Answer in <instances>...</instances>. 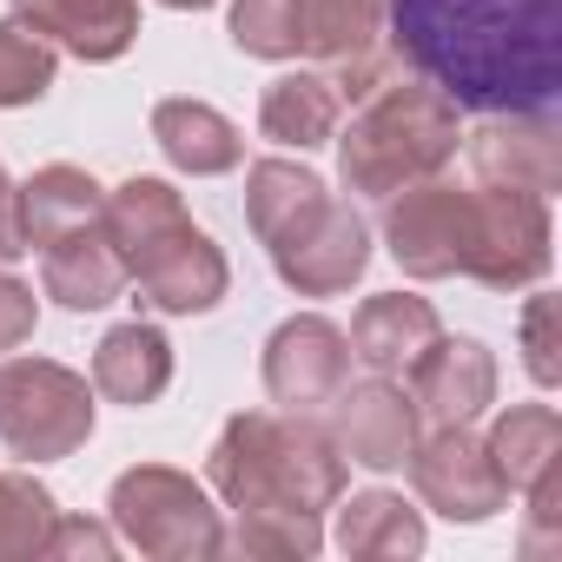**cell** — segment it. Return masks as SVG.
Here are the masks:
<instances>
[{
    "label": "cell",
    "mask_w": 562,
    "mask_h": 562,
    "mask_svg": "<svg viewBox=\"0 0 562 562\" xmlns=\"http://www.w3.org/2000/svg\"><path fill=\"white\" fill-rule=\"evenodd\" d=\"M338 113H345V100H338L331 74H318V67L278 74V80L258 93V133H265L271 146H292V153H318V146H331Z\"/></svg>",
    "instance_id": "44dd1931"
},
{
    "label": "cell",
    "mask_w": 562,
    "mask_h": 562,
    "mask_svg": "<svg viewBox=\"0 0 562 562\" xmlns=\"http://www.w3.org/2000/svg\"><path fill=\"white\" fill-rule=\"evenodd\" d=\"M225 549L271 555V562H312L325 549V516H232Z\"/></svg>",
    "instance_id": "83f0119b"
},
{
    "label": "cell",
    "mask_w": 562,
    "mask_h": 562,
    "mask_svg": "<svg viewBox=\"0 0 562 562\" xmlns=\"http://www.w3.org/2000/svg\"><path fill=\"white\" fill-rule=\"evenodd\" d=\"M100 212H106V186L87 166H67V159L41 166L27 186H14V218H21V245L27 251L67 238L80 225H100Z\"/></svg>",
    "instance_id": "d6986e66"
},
{
    "label": "cell",
    "mask_w": 562,
    "mask_h": 562,
    "mask_svg": "<svg viewBox=\"0 0 562 562\" xmlns=\"http://www.w3.org/2000/svg\"><path fill=\"white\" fill-rule=\"evenodd\" d=\"M529 522H522V555H542L549 542H555V522H562V463L555 470H542L529 490Z\"/></svg>",
    "instance_id": "f546056e"
},
{
    "label": "cell",
    "mask_w": 562,
    "mask_h": 562,
    "mask_svg": "<svg viewBox=\"0 0 562 562\" xmlns=\"http://www.w3.org/2000/svg\"><path fill=\"white\" fill-rule=\"evenodd\" d=\"M476 186H516V192H562V120L542 113H483L476 133H463Z\"/></svg>",
    "instance_id": "5bb4252c"
},
{
    "label": "cell",
    "mask_w": 562,
    "mask_h": 562,
    "mask_svg": "<svg viewBox=\"0 0 562 562\" xmlns=\"http://www.w3.org/2000/svg\"><path fill=\"white\" fill-rule=\"evenodd\" d=\"M106 522L126 549L153 555V562H205L225 555V522L205 496V483H192L172 463H133L113 476L106 490Z\"/></svg>",
    "instance_id": "8992f818"
},
{
    "label": "cell",
    "mask_w": 562,
    "mask_h": 562,
    "mask_svg": "<svg viewBox=\"0 0 562 562\" xmlns=\"http://www.w3.org/2000/svg\"><path fill=\"white\" fill-rule=\"evenodd\" d=\"M404 470H411L424 509H437L443 522H490L509 503V490H503V476L470 424H430V437L417 430Z\"/></svg>",
    "instance_id": "9c48e42d"
},
{
    "label": "cell",
    "mask_w": 562,
    "mask_h": 562,
    "mask_svg": "<svg viewBox=\"0 0 562 562\" xmlns=\"http://www.w3.org/2000/svg\"><path fill=\"white\" fill-rule=\"evenodd\" d=\"M443 331V318H437V305L430 299H417V292H371L364 305H358V318H351V358L364 364V371H384V378H404L411 364H417V351L430 345Z\"/></svg>",
    "instance_id": "e0dca14e"
},
{
    "label": "cell",
    "mask_w": 562,
    "mask_h": 562,
    "mask_svg": "<svg viewBox=\"0 0 562 562\" xmlns=\"http://www.w3.org/2000/svg\"><path fill=\"white\" fill-rule=\"evenodd\" d=\"M54 74H60V47L54 41H41L27 21H0V113L47 100Z\"/></svg>",
    "instance_id": "4316f807"
},
{
    "label": "cell",
    "mask_w": 562,
    "mask_h": 562,
    "mask_svg": "<svg viewBox=\"0 0 562 562\" xmlns=\"http://www.w3.org/2000/svg\"><path fill=\"white\" fill-rule=\"evenodd\" d=\"M384 8L391 0H305V54L325 60L338 100H364L404 67L384 47Z\"/></svg>",
    "instance_id": "7c38bea8"
},
{
    "label": "cell",
    "mask_w": 562,
    "mask_h": 562,
    "mask_svg": "<svg viewBox=\"0 0 562 562\" xmlns=\"http://www.w3.org/2000/svg\"><path fill=\"white\" fill-rule=\"evenodd\" d=\"M166 384H172V345H166L159 325L133 318V325H113L93 345V397L146 411V404L166 397Z\"/></svg>",
    "instance_id": "ffe728a7"
},
{
    "label": "cell",
    "mask_w": 562,
    "mask_h": 562,
    "mask_svg": "<svg viewBox=\"0 0 562 562\" xmlns=\"http://www.w3.org/2000/svg\"><path fill=\"white\" fill-rule=\"evenodd\" d=\"M483 450H490V463H496L503 490H509V496H522L542 470H555V463H562V417H555L549 404H509V411H496V424H490Z\"/></svg>",
    "instance_id": "cb8c5ba5"
},
{
    "label": "cell",
    "mask_w": 562,
    "mask_h": 562,
    "mask_svg": "<svg viewBox=\"0 0 562 562\" xmlns=\"http://www.w3.org/2000/svg\"><path fill=\"white\" fill-rule=\"evenodd\" d=\"M93 437V384L60 358H0V443L60 463Z\"/></svg>",
    "instance_id": "52a82bcc"
},
{
    "label": "cell",
    "mask_w": 562,
    "mask_h": 562,
    "mask_svg": "<svg viewBox=\"0 0 562 562\" xmlns=\"http://www.w3.org/2000/svg\"><path fill=\"white\" fill-rule=\"evenodd\" d=\"M338 139V179L351 199H391L430 172H443L463 146V120L457 106L417 80V74H397L384 80L378 93L358 100L351 126L331 133Z\"/></svg>",
    "instance_id": "5b68a950"
},
{
    "label": "cell",
    "mask_w": 562,
    "mask_h": 562,
    "mask_svg": "<svg viewBox=\"0 0 562 562\" xmlns=\"http://www.w3.org/2000/svg\"><path fill=\"white\" fill-rule=\"evenodd\" d=\"M113 549H120L113 522H87V516H54V529H47V549H41V555H93V562H106Z\"/></svg>",
    "instance_id": "1f68e13d"
},
{
    "label": "cell",
    "mask_w": 562,
    "mask_h": 562,
    "mask_svg": "<svg viewBox=\"0 0 562 562\" xmlns=\"http://www.w3.org/2000/svg\"><path fill=\"white\" fill-rule=\"evenodd\" d=\"M245 218L271 251V271L299 299H345L371 271V225L299 159L245 166Z\"/></svg>",
    "instance_id": "7a4b0ae2"
},
{
    "label": "cell",
    "mask_w": 562,
    "mask_h": 562,
    "mask_svg": "<svg viewBox=\"0 0 562 562\" xmlns=\"http://www.w3.org/2000/svg\"><path fill=\"white\" fill-rule=\"evenodd\" d=\"M27 245H21V218H14V179L0 166V265H14Z\"/></svg>",
    "instance_id": "d6a6232c"
},
{
    "label": "cell",
    "mask_w": 562,
    "mask_h": 562,
    "mask_svg": "<svg viewBox=\"0 0 562 562\" xmlns=\"http://www.w3.org/2000/svg\"><path fill=\"white\" fill-rule=\"evenodd\" d=\"M120 265H126V285H139V305L166 312V318H199L225 299L232 285V265L225 251L192 225L186 199L153 179V172H133L106 192V212H100Z\"/></svg>",
    "instance_id": "277c9868"
},
{
    "label": "cell",
    "mask_w": 562,
    "mask_h": 562,
    "mask_svg": "<svg viewBox=\"0 0 562 562\" xmlns=\"http://www.w3.org/2000/svg\"><path fill=\"white\" fill-rule=\"evenodd\" d=\"M345 470L331 430L292 411H238L205 450V483L232 516H325Z\"/></svg>",
    "instance_id": "3957f363"
},
{
    "label": "cell",
    "mask_w": 562,
    "mask_h": 562,
    "mask_svg": "<svg viewBox=\"0 0 562 562\" xmlns=\"http://www.w3.org/2000/svg\"><path fill=\"white\" fill-rule=\"evenodd\" d=\"M404 378H411L404 391L417 404V424H476L496 404V351L483 338L437 331Z\"/></svg>",
    "instance_id": "9a60e30c"
},
{
    "label": "cell",
    "mask_w": 562,
    "mask_h": 562,
    "mask_svg": "<svg viewBox=\"0 0 562 562\" xmlns=\"http://www.w3.org/2000/svg\"><path fill=\"white\" fill-rule=\"evenodd\" d=\"M549 199L516 186H476V251L470 271L490 292H529L549 271Z\"/></svg>",
    "instance_id": "30bf717a"
},
{
    "label": "cell",
    "mask_w": 562,
    "mask_h": 562,
    "mask_svg": "<svg viewBox=\"0 0 562 562\" xmlns=\"http://www.w3.org/2000/svg\"><path fill=\"white\" fill-rule=\"evenodd\" d=\"M555 318H562V305H555V292H536L529 305H522V364H529V378L542 384V391H555L562 384V338H555Z\"/></svg>",
    "instance_id": "f1b7e54d"
},
{
    "label": "cell",
    "mask_w": 562,
    "mask_h": 562,
    "mask_svg": "<svg viewBox=\"0 0 562 562\" xmlns=\"http://www.w3.org/2000/svg\"><path fill=\"white\" fill-rule=\"evenodd\" d=\"M331 509H338V549L351 562H404V555H424V516L397 490H358V496H338Z\"/></svg>",
    "instance_id": "603a6c76"
},
{
    "label": "cell",
    "mask_w": 562,
    "mask_h": 562,
    "mask_svg": "<svg viewBox=\"0 0 562 562\" xmlns=\"http://www.w3.org/2000/svg\"><path fill=\"white\" fill-rule=\"evenodd\" d=\"M325 430H331V443H338L345 463L391 476V470H404V457H411V443H417V404H411V391H404L397 378H384V371H371L364 384L345 378L338 397L325 404Z\"/></svg>",
    "instance_id": "4fadbf2b"
},
{
    "label": "cell",
    "mask_w": 562,
    "mask_h": 562,
    "mask_svg": "<svg viewBox=\"0 0 562 562\" xmlns=\"http://www.w3.org/2000/svg\"><path fill=\"white\" fill-rule=\"evenodd\" d=\"M345 378H351V338L325 312H299L265 338V391L278 411L318 417Z\"/></svg>",
    "instance_id": "8fae6325"
},
{
    "label": "cell",
    "mask_w": 562,
    "mask_h": 562,
    "mask_svg": "<svg viewBox=\"0 0 562 562\" xmlns=\"http://www.w3.org/2000/svg\"><path fill=\"white\" fill-rule=\"evenodd\" d=\"M225 34L245 60H299L305 54V0H232Z\"/></svg>",
    "instance_id": "d4e9b609"
},
{
    "label": "cell",
    "mask_w": 562,
    "mask_h": 562,
    "mask_svg": "<svg viewBox=\"0 0 562 562\" xmlns=\"http://www.w3.org/2000/svg\"><path fill=\"white\" fill-rule=\"evenodd\" d=\"M384 41L457 113H542L562 100V0H391Z\"/></svg>",
    "instance_id": "6da1fadb"
},
{
    "label": "cell",
    "mask_w": 562,
    "mask_h": 562,
    "mask_svg": "<svg viewBox=\"0 0 562 562\" xmlns=\"http://www.w3.org/2000/svg\"><path fill=\"white\" fill-rule=\"evenodd\" d=\"M384 251L404 278H463L476 251V186H457L443 172L404 186L384 199Z\"/></svg>",
    "instance_id": "ba28073f"
},
{
    "label": "cell",
    "mask_w": 562,
    "mask_h": 562,
    "mask_svg": "<svg viewBox=\"0 0 562 562\" xmlns=\"http://www.w3.org/2000/svg\"><path fill=\"white\" fill-rule=\"evenodd\" d=\"M60 503L34 470H0V562H27L47 549Z\"/></svg>",
    "instance_id": "484cf974"
},
{
    "label": "cell",
    "mask_w": 562,
    "mask_h": 562,
    "mask_svg": "<svg viewBox=\"0 0 562 562\" xmlns=\"http://www.w3.org/2000/svg\"><path fill=\"white\" fill-rule=\"evenodd\" d=\"M159 8H172V14H199V8H212V0H159Z\"/></svg>",
    "instance_id": "836d02e7"
},
{
    "label": "cell",
    "mask_w": 562,
    "mask_h": 562,
    "mask_svg": "<svg viewBox=\"0 0 562 562\" xmlns=\"http://www.w3.org/2000/svg\"><path fill=\"white\" fill-rule=\"evenodd\" d=\"M153 146L192 179H218L245 159V133L205 100H159L153 106Z\"/></svg>",
    "instance_id": "7402d4cb"
},
{
    "label": "cell",
    "mask_w": 562,
    "mask_h": 562,
    "mask_svg": "<svg viewBox=\"0 0 562 562\" xmlns=\"http://www.w3.org/2000/svg\"><path fill=\"white\" fill-rule=\"evenodd\" d=\"M14 21H27L60 54L106 67L139 41V0H14Z\"/></svg>",
    "instance_id": "2e32d148"
},
{
    "label": "cell",
    "mask_w": 562,
    "mask_h": 562,
    "mask_svg": "<svg viewBox=\"0 0 562 562\" xmlns=\"http://www.w3.org/2000/svg\"><path fill=\"white\" fill-rule=\"evenodd\" d=\"M41 292L67 312H106L126 292V265H120L106 225H80V232L41 245Z\"/></svg>",
    "instance_id": "ac0fdd59"
},
{
    "label": "cell",
    "mask_w": 562,
    "mask_h": 562,
    "mask_svg": "<svg viewBox=\"0 0 562 562\" xmlns=\"http://www.w3.org/2000/svg\"><path fill=\"white\" fill-rule=\"evenodd\" d=\"M34 325H41V299H34V285H21L14 271H0V358L21 351V345L34 338Z\"/></svg>",
    "instance_id": "4dcf8cb0"
}]
</instances>
